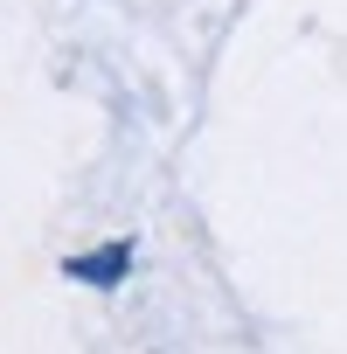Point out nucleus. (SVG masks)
I'll return each instance as SVG.
<instances>
[{
  "instance_id": "1",
  "label": "nucleus",
  "mask_w": 347,
  "mask_h": 354,
  "mask_svg": "<svg viewBox=\"0 0 347 354\" xmlns=\"http://www.w3.org/2000/svg\"><path fill=\"white\" fill-rule=\"evenodd\" d=\"M118 264H125V250H97V257H84V264H70L77 278H118Z\"/></svg>"
}]
</instances>
